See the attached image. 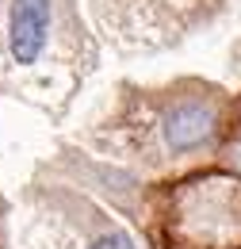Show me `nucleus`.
Listing matches in <instances>:
<instances>
[{"label":"nucleus","instance_id":"nucleus-3","mask_svg":"<svg viewBox=\"0 0 241 249\" xmlns=\"http://www.w3.org/2000/svg\"><path fill=\"white\" fill-rule=\"evenodd\" d=\"M92 249H134V242L126 234H103L100 242H92Z\"/></svg>","mask_w":241,"mask_h":249},{"label":"nucleus","instance_id":"nucleus-2","mask_svg":"<svg viewBox=\"0 0 241 249\" xmlns=\"http://www.w3.org/2000/svg\"><path fill=\"white\" fill-rule=\"evenodd\" d=\"M214 134V107L203 100H184L176 107H169L165 115V142L172 154L195 150Z\"/></svg>","mask_w":241,"mask_h":249},{"label":"nucleus","instance_id":"nucleus-1","mask_svg":"<svg viewBox=\"0 0 241 249\" xmlns=\"http://www.w3.org/2000/svg\"><path fill=\"white\" fill-rule=\"evenodd\" d=\"M50 35V0H16L12 4V58L34 65Z\"/></svg>","mask_w":241,"mask_h":249}]
</instances>
